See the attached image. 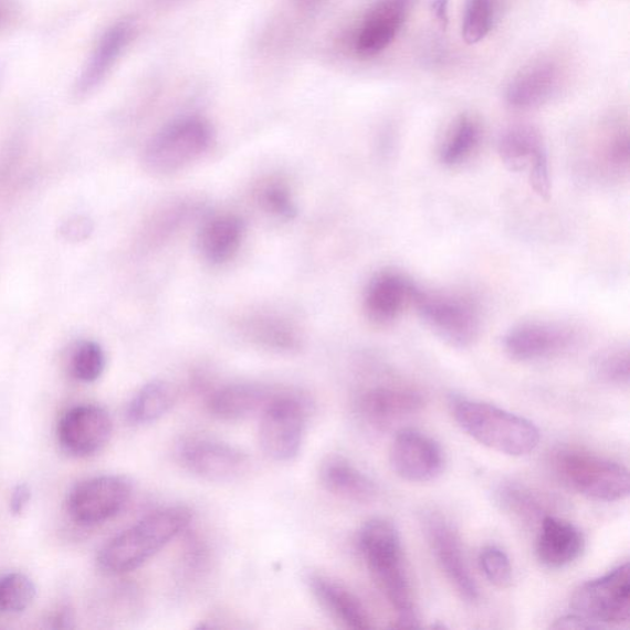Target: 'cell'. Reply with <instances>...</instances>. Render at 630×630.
<instances>
[{
    "mask_svg": "<svg viewBox=\"0 0 630 630\" xmlns=\"http://www.w3.org/2000/svg\"><path fill=\"white\" fill-rule=\"evenodd\" d=\"M191 521L192 513L187 506L156 510L108 540L97 564L108 575L135 571L187 531Z\"/></svg>",
    "mask_w": 630,
    "mask_h": 630,
    "instance_id": "obj_1",
    "label": "cell"
},
{
    "mask_svg": "<svg viewBox=\"0 0 630 630\" xmlns=\"http://www.w3.org/2000/svg\"><path fill=\"white\" fill-rule=\"evenodd\" d=\"M358 548L379 588L397 612L393 627H418V615L397 527L385 518L367 521L358 535Z\"/></svg>",
    "mask_w": 630,
    "mask_h": 630,
    "instance_id": "obj_2",
    "label": "cell"
},
{
    "mask_svg": "<svg viewBox=\"0 0 630 630\" xmlns=\"http://www.w3.org/2000/svg\"><path fill=\"white\" fill-rule=\"evenodd\" d=\"M451 407L461 429L489 449L521 458L538 447V429L523 417L465 398H454Z\"/></svg>",
    "mask_w": 630,
    "mask_h": 630,
    "instance_id": "obj_3",
    "label": "cell"
},
{
    "mask_svg": "<svg viewBox=\"0 0 630 630\" xmlns=\"http://www.w3.org/2000/svg\"><path fill=\"white\" fill-rule=\"evenodd\" d=\"M553 469L573 491L597 502H619L629 495L626 466L591 452L563 449L553 455Z\"/></svg>",
    "mask_w": 630,
    "mask_h": 630,
    "instance_id": "obj_4",
    "label": "cell"
},
{
    "mask_svg": "<svg viewBox=\"0 0 630 630\" xmlns=\"http://www.w3.org/2000/svg\"><path fill=\"white\" fill-rule=\"evenodd\" d=\"M213 129L199 116H185L161 128L144 151V167L156 176H169L199 160L212 145Z\"/></svg>",
    "mask_w": 630,
    "mask_h": 630,
    "instance_id": "obj_5",
    "label": "cell"
},
{
    "mask_svg": "<svg viewBox=\"0 0 630 630\" xmlns=\"http://www.w3.org/2000/svg\"><path fill=\"white\" fill-rule=\"evenodd\" d=\"M412 307L433 334L452 347L465 349L480 339L481 313L464 296L419 287Z\"/></svg>",
    "mask_w": 630,
    "mask_h": 630,
    "instance_id": "obj_6",
    "label": "cell"
},
{
    "mask_svg": "<svg viewBox=\"0 0 630 630\" xmlns=\"http://www.w3.org/2000/svg\"><path fill=\"white\" fill-rule=\"evenodd\" d=\"M259 417V443L267 458L276 462L295 460L306 437V401L282 390Z\"/></svg>",
    "mask_w": 630,
    "mask_h": 630,
    "instance_id": "obj_7",
    "label": "cell"
},
{
    "mask_svg": "<svg viewBox=\"0 0 630 630\" xmlns=\"http://www.w3.org/2000/svg\"><path fill=\"white\" fill-rule=\"evenodd\" d=\"M570 607L574 615L596 629L627 624L630 618L629 563L579 586L571 596Z\"/></svg>",
    "mask_w": 630,
    "mask_h": 630,
    "instance_id": "obj_8",
    "label": "cell"
},
{
    "mask_svg": "<svg viewBox=\"0 0 630 630\" xmlns=\"http://www.w3.org/2000/svg\"><path fill=\"white\" fill-rule=\"evenodd\" d=\"M133 492V482L125 475L93 476L72 487L67 513L80 526L102 525L123 512Z\"/></svg>",
    "mask_w": 630,
    "mask_h": 630,
    "instance_id": "obj_9",
    "label": "cell"
},
{
    "mask_svg": "<svg viewBox=\"0 0 630 630\" xmlns=\"http://www.w3.org/2000/svg\"><path fill=\"white\" fill-rule=\"evenodd\" d=\"M579 342L570 324L531 321L515 325L504 336V350L517 363H536L567 353Z\"/></svg>",
    "mask_w": 630,
    "mask_h": 630,
    "instance_id": "obj_10",
    "label": "cell"
},
{
    "mask_svg": "<svg viewBox=\"0 0 630 630\" xmlns=\"http://www.w3.org/2000/svg\"><path fill=\"white\" fill-rule=\"evenodd\" d=\"M183 470L203 481L227 483L239 480L249 469L248 455L233 444L210 438H189L178 448Z\"/></svg>",
    "mask_w": 630,
    "mask_h": 630,
    "instance_id": "obj_11",
    "label": "cell"
},
{
    "mask_svg": "<svg viewBox=\"0 0 630 630\" xmlns=\"http://www.w3.org/2000/svg\"><path fill=\"white\" fill-rule=\"evenodd\" d=\"M113 430V419L104 408L84 405L64 412L59 421L57 439L61 449L73 458H91L106 447Z\"/></svg>",
    "mask_w": 630,
    "mask_h": 630,
    "instance_id": "obj_12",
    "label": "cell"
},
{
    "mask_svg": "<svg viewBox=\"0 0 630 630\" xmlns=\"http://www.w3.org/2000/svg\"><path fill=\"white\" fill-rule=\"evenodd\" d=\"M389 461L395 473L411 483L437 480L444 469V454L440 444L414 429H405L396 434Z\"/></svg>",
    "mask_w": 630,
    "mask_h": 630,
    "instance_id": "obj_13",
    "label": "cell"
},
{
    "mask_svg": "<svg viewBox=\"0 0 630 630\" xmlns=\"http://www.w3.org/2000/svg\"><path fill=\"white\" fill-rule=\"evenodd\" d=\"M426 528L434 557L455 591L464 601L476 602L480 599V591L465 563L458 532L439 515H430Z\"/></svg>",
    "mask_w": 630,
    "mask_h": 630,
    "instance_id": "obj_14",
    "label": "cell"
},
{
    "mask_svg": "<svg viewBox=\"0 0 630 630\" xmlns=\"http://www.w3.org/2000/svg\"><path fill=\"white\" fill-rule=\"evenodd\" d=\"M419 286L395 270H385L369 280L364 295L366 317L377 325L396 322L412 307Z\"/></svg>",
    "mask_w": 630,
    "mask_h": 630,
    "instance_id": "obj_15",
    "label": "cell"
},
{
    "mask_svg": "<svg viewBox=\"0 0 630 630\" xmlns=\"http://www.w3.org/2000/svg\"><path fill=\"white\" fill-rule=\"evenodd\" d=\"M423 407V398L417 390L399 386H375L358 396L357 414L377 429L400 419L417 414Z\"/></svg>",
    "mask_w": 630,
    "mask_h": 630,
    "instance_id": "obj_16",
    "label": "cell"
},
{
    "mask_svg": "<svg viewBox=\"0 0 630 630\" xmlns=\"http://www.w3.org/2000/svg\"><path fill=\"white\" fill-rule=\"evenodd\" d=\"M411 0H377L358 29L355 50L364 59L377 56L393 42L410 12Z\"/></svg>",
    "mask_w": 630,
    "mask_h": 630,
    "instance_id": "obj_17",
    "label": "cell"
},
{
    "mask_svg": "<svg viewBox=\"0 0 630 630\" xmlns=\"http://www.w3.org/2000/svg\"><path fill=\"white\" fill-rule=\"evenodd\" d=\"M282 390L263 384H233L216 389L208 399L210 414L223 421L260 416Z\"/></svg>",
    "mask_w": 630,
    "mask_h": 630,
    "instance_id": "obj_18",
    "label": "cell"
},
{
    "mask_svg": "<svg viewBox=\"0 0 630 630\" xmlns=\"http://www.w3.org/2000/svg\"><path fill=\"white\" fill-rule=\"evenodd\" d=\"M584 549L585 538L577 526L557 516L543 517L537 539V556L545 567H568L581 557Z\"/></svg>",
    "mask_w": 630,
    "mask_h": 630,
    "instance_id": "obj_19",
    "label": "cell"
},
{
    "mask_svg": "<svg viewBox=\"0 0 630 630\" xmlns=\"http://www.w3.org/2000/svg\"><path fill=\"white\" fill-rule=\"evenodd\" d=\"M308 582L315 599L345 627L361 630L375 627L366 607L346 586L323 574H311Z\"/></svg>",
    "mask_w": 630,
    "mask_h": 630,
    "instance_id": "obj_20",
    "label": "cell"
},
{
    "mask_svg": "<svg viewBox=\"0 0 630 630\" xmlns=\"http://www.w3.org/2000/svg\"><path fill=\"white\" fill-rule=\"evenodd\" d=\"M319 480L325 491L347 502L365 504L377 495L371 477L340 455H330L322 463Z\"/></svg>",
    "mask_w": 630,
    "mask_h": 630,
    "instance_id": "obj_21",
    "label": "cell"
},
{
    "mask_svg": "<svg viewBox=\"0 0 630 630\" xmlns=\"http://www.w3.org/2000/svg\"><path fill=\"white\" fill-rule=\"evenodd\" d=\"M133 34L134 28L129 23H118L105 32L99 45L93 53L88 66L85 67L77 85H75V93L78 96L90 94L104 81L119 54L123 53L128 42L132 41Z\"/></svg>",
    "mask_w": 630,
    "mask_h": 630,
    "instance_id": "obj_22",
    "label": "cell"
},
{
    "mask_svg": "<svg viewBox=\"0 0 630 630\" xmlns=\"http://www.w3.org/2000/svg\"><path fill=\"white\" fill-rule=\"evenodd\" d=\"M244 224L232 213L217 214L202 227L199 245L209 263L221 265L230 262L242 245Z\"/></svg>",
    "mask_w": 630,
    "mask_h": 630,
    "instance_id": "obj_23",
    "label": "cell"
},
{
    "mask_svg": "<svg viewBox=\"0 0 630 630\" xmlns=\"http://www.w3.org/2000/svg\"><path fill=\"white\" fill-rule=\"evenodd\" d=\"M556 85L557 72L550 64H534L510 84L507 102L517 108L536 107L549 99Z\"/></svg>",
    "mask_w": 630,
    "mask_h": 630,
    "instance_id": "obj_24",
    "label": "cell"
},
{
    "mask_svg": "<svg viewBox=\"0 0 630 630\" xmlns=\"http://www.w3.org/2000/svg\"><path fill=\"white\" fill-rule=\"evenodd\" d=\"M178 390L167 381H151L140 388L127 407V420L134 426L156 422L176 406Z\"/></svg>",
    "mask_w": 630,
    "mask_h": 630,
    "instance_id": "obj_25",
    "label": "cell"
},
{
    "mask_svg": "<svg viewBox=\"0 0 630 630\" xmlns=\"http://www.w3.org/2000/svg\"><path fill=\"white\" fill-rule=\"evenodd\" d=\"M545 150L539 133L529 126L507 129L497 144L500 159L508 170L515 172L528 170L536 157Z\"/></svg>",
    "mask_w": 630,
    "mask_h": 630,
    "instance_id": "obj_26",
    "label": "cell"
},
{
    "mask_svg": "<svg viewBox=\"0 0 630 630\" xmlns=\"http://www.w3.org/2000/svg\"><path fill=\"white\" fill-rule=\"evenodd\" d=\"M482 128L475 118L462 115L455 119L440 149L444 167H459L469 160L481 144Z\"/></svg>",
    "mask_w": 630,
    "mask_h": 630,
    "instance_id": "obj_27",
    "label": "cell"
},
{
    "mask_svg": "<svg viewBox=\"0 0 630 630\" xmlns=\"http://www.w3.org/2000/svg\"><path fill=\"white\" fill-rule=\"evenodd\" d=\"M496 502L504 512L515 517L534 523L550 515L547 513V502L534 489L518 483H506L496 491Z\"/></svg>",
    "mask_w": 630,
    "mask_h": 630,
    "instance_id": "obj_28",
    "label": "cell"
},
{
    "mask_svg": "<svg viewBox=\"0 0 630 630\" xmlns=\"http://www.w3.org/2000/svg\"><path fill=\"white\" fill-rule=\"evenodd\" d=\"M36 586L23 573H8L0 577V613L20 615L36 597Z\"/></svg>",
    "mask_w": 630,
    "mask_h": 630,
    "instance_id": "obj_29",
    "label": "cell"
},
{
    "mask_svg": "<svg viewBox=\"0 0 630 630\" xmlns=\"http://www.w3.org/2000/svg\"><path fill=\"white\" fill-rule=\"evenodd\" d=\"M594 374L601 382L612 386H628L630 357L628 346L610 347L594 358Z\"/></svg>",
    "mask_w": 630,
    "mask_h": 630,
    "instance_id": "obj_30",
    "label": "cell"
},
{
    "mask_svg": "<svg viewBox=\"0 0 630 630\" xmlns=\"http://www.w3.org/2000/svg\"><path fill=\"white\" fill-rule=\"evenodd\" d=\"M106 366L103 347L95 342H84L73 353L71 372L83 384H93L99 379Z\"/></svg>",
    "mask_w": 630,
    "mask_h": 630,
    "instance_id": "obj_31",
    "label": "cell"
},
{
    "mask_svg": "<svg viewBox=\"0 0 630 630\" xmlns=\"http://www.w3.org/2000/svg\"><path fill=\"white\" fill-rule=\"evenodd\" d=\"M496 0H469L463 21V39L469 43L482 41L494 27Z\"/></svg>",
    "mask_w": 630,
    "mask_h": 630,
    "instance_id": "obj_32",
    "label": "cell"
},
{
    "mask_svg": "<svg viewBox=\"0 0 630 630\" xmlns=\"http://www.w3.org/2000/svg\"><path fill=\"white\" fill-rule=\"evenodd\" d=\"M252 335L255 342L271 350L291 353L300 346L297 333L280 321H259L252 327Z\"/></svg>",
    "mask_w": 630,
    "mask_h": 630,
    "instance_id": "obj_33",
    "label": "cell"
},
{
    "mask_svg": "<svg viewBox=\"0 0 630 630\" xmlns=\"http://www.w3.org/2000/svg\"><path fill=\"white\" fill-rule=\"evenodd\" d=\"M480 565L485 578L500 589L512 584L513 568L506 553L496 546H485L480 554Z\"/></svg>",
    "mask_w": 630,
    "mask_h": 630,
    "instance_id": "obj_34",
    "label": "cell"
},
{
    "mask_svg": "<svg viewBox=\"0 0 630 630\" xmlns=\"http://www.w3.org/2000/svg\"><path fill=\"white\" fill-rule=\"evenodd\" d=\"M259 201L266 212L279 217V219L292 220L297 213L290 190L286 185L281 182L265 185L260 191Z\"/></svg>",
    "mask_w": 630,
    "mask_h": 630,
    "instance_id": "obj_35",
    "label": "cell"
},
{
    "mask_svg": "<svg viewBox=\"0 0 630 630\" xmlns=\"http://www.w3.org/2000/svg\"><path fill=\"white\" fill-rule=\"evenodd\" d=\"M606 165L616 171H628L629 168V138L627 129L618 132L607 140L603 149Z\"/></svg>",
    "mask_w": 630,
    "mask_h": 630,
    "instance_id": "obj_36",
    "label": "cell"
},
{
    "mask_svg": "<svg viewBox=\"0 0 630 630\" xmlns=\"http://www.w3.org/2000/svg\"><path fill=\"white\" fill-rule=\"evenodd\" d=\"M528 180L532 189L543 199L550 195V174L547 150L542 151L528 168Z\"/></svg>",
    "mask_w": 630,
    "mask_h": 630,
    "instance_id": "obj_37",
    "label": "cell"
},
{
    "mask_svg": "<svg viewBox=\"0 0 630 630\" xmlns=\"http://www.w3.org/2000/svg\"><path fill=\"white\" fill-rule=\"evenodd\" d=\"M93 225L86 217H73L61 227V234L66 241L78 243L85 241L92 234Z\"/></svg>",
    "mask_w": 630,
    "mask_h": 630,
    "instance_id": "obj_38",
    "label": "cell"
},
{
    "mask_svg": "<svg viewBox=\"0 0 630 630\" xmlns=\"http://www.w3.org/2000/svg\"><path fill=\"white\" fill-rule=\"evenodd\" d=\"M31 500V489L28 484H18L10 496V512L20 516L24 513Z\"/></svg>",
    "mask_w": 630,
    "mask_h": 630,
    "instance_id": "obj_39",
    "label": "cell"
},
{
    "mask_svg": "<svg viewBox=\"0 0 630 630\" xmlns=\"http://www.w3.org/2000/svg\"><path fill=\"white\" fill-rule=\"evenodd\" d=\"M50 621L53 628L70 629L73 628L74 617L69 607H61L51 616Z\"/></svg>",
    "mask_w": 630,
    "mask_h": 630,
    "instance_id": "obj_40",
    "label": "cell"
},
{
    "mask_svg": "<svg viewBox=\"0 0 630 630\" xmlns=\"http://www.w3.org/2000/svg\"><path fill=\"white\" fill-rule=\"evenodd\" d=\"M448 6H449V0H434V2L432 4V8L434 10V14H437V17L441 21H444V23H448V21H449Z\"/></svg>",
    "mask_w": 630,
    "mask_h": 630,
    "instance_id": "obj_41",
    "label": "cell"
},
{
    "mask_svg": "<svg viewBox=\"0 0 630 630\" xmlns=\"http://www.w3.org/2000/svg\"><path fill=\"white\" fill-rule=\"evenodd\" d=\"M300 8L303 9H314L322 6L325 0H293Z\"/></svg>",
    "mask_w": 630,
    "mask_h": 630,
    "instance_id": "obj_42",
    "label": "cell"
}]
</instances>
